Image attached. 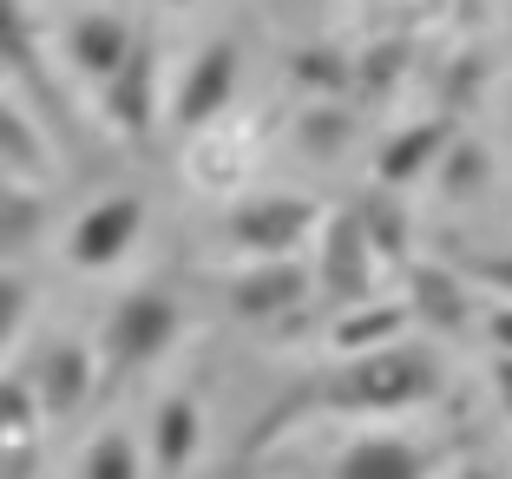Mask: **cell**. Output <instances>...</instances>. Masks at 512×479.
<instances>
[{
	"mask_svg": "<svg viewBox=\"0 0 512 479\" xmlns=\"http://www.w3.org/2000/svg\"><path fill=\"white\" fill-rule=\"evenodd\" d=\"M191 434H197V420H191V407H165V420H158V460L165 466H184V453H191Z\"/></svg>",
	"mask_w": 512,
	"mask_h": 479,
	"instance_id": "cell-7",
	"label": "cell"
},
{
	"mask_svg": "<svg viewBox=\"0 0 512 479\" xmlns=\"http://www.w3.org/2000/svg\"><path fill=\"white\" fill-rule=\"evenodd\" d=\"M342 479H414V460H407L394 440H368V447L348 453Z\"/></svg>",
	"mask_w": 512,
	"mask_h": 479,
	"instance_id": "cell-6",
	"label": "cell"
},
{
	"mask_svg": "<svg viewBox=\"0 0 512 479\" xmlns=\"http://www.w3.org/2000/svg\"><path fill=\"white\" fill-rule=\"evenodd\" d=\"M14 322H20V283H0V348H7Z\"/></svg>",
	"mask_w": 512,
	"mask_h": 479,
	"instance_id": "cell-10",
	"label": "cell"
},
{
	"mask_svg": "<svg viewBox=\"0 0 512 479\" xmlns=\"http://www.w3.org/2000/svg\"><path fill=\"white\" fill-rule=\"evenodd\" d=\"M106 99H112V112H119L125 125H145V105H151V53L145 46L125 53V66L106 79Z\"/></svg>",
	"mask_w": 512,
	"mask_h": 479,
	"instance_id": "cell-5",
	"label": "cell"
},
{
	"mask_svg": "<svg viewBox=\"0 0 512 479\" xmlns=\"http://www.w3.org/2000/svg\"><path fill=\"white\" fill-rule=\"evenodd\" d=\"M171 335V302H151V296H132L119 309V322H112V361H145L151 348Z\"/></svg>",
	"mask_w": 512,
	"mask_h": 479,
	"instance_id": "cell-1",
	"label": "cell"
},
{
	"mask_svg": "<svg viewBox=\"0 0 512 479\" xmlns=\"http://www.w3.org/2000/svg\"><path fill=\"white\" fill-rule=\"evenodd\" d=\"M73 53H79V66H86V73L112 79L125 66V53H132V33H125V20H112V14L79 20V27H73Z\"/></svg>",
	"mask_w": 512,
	"mask_h": 479,
	"instance_id": "cell-4",
	"label": "cell"
},
{
	"mask_svg": "<svg viewBox=\"0 0 512 479\" xmlns=\"http://www.w3.org/2000/svg\"><path fill=\"white\" fill-rule=\"evenodd\" d=\"M230 73H237V53H230V46H211V53H204V60L191 66V79H184V105H178V119H184V125L211 119L217 105H224V92H230Z\"/></svg>",
	"mask_w": 512,
	"mask_h": 479,
	"instance_id": "cell-3",
	"label": "cell"
},
{
	"mask_svg": "<svg viewBox=\"0 0 512 479\" xmlns=\"http://www.w3.org/2000/svg\"><path fill=\"white\" fill-rule=\"evenodd\" d=\"M171 7H184V0H171Z\"/></svg>",
	"mask_w": 512,
	"mask_h": 479,
	"instance_id": "cell-13",
	"label": "cell"
},
{
	"mask_svg": "<svg viewBox=\"0 0 512 479\" xmlns=\"http://www.w3.org/2000/svg\"><path fill=\"white\" fill-rule=\"evenodd\" d=\"M499 283H512V263H499Z\"/></svg>",
	"mask_w": 512,
	"mask_h": 479,
	"instance_id": "cell-12",
	"label": "cell"
},
{
	"mask_svg": "<svg viewBox=\"0 0 512 479\" xmlns=\"http://www.w3.org/2000/svg\"><path fill=\"white\" fill-rule=\"evenodd\" d=\"M132 224H138V204H132V197H112V204H99L86 224H79L73 256H79V263H112V256L132 243Z\"/></svg>",
	"mask_w": 512,
	"mask_h": 479,
	"instance_id": "cell-2",
	"label": "cell"
},
{
	"mask_svg": "<svg viewBox=\"0 0 512 479\" xmlns=\"http://www.w3.org/2000/svg\"><path fill=\"white\" fill-rule=\"evenodd\" d=\"M473 479H486V473H473Z\"/></svg>",
	"mask_w": 512,
	"mask_h": 479,
	"instance_id": "cell-14",
	"label": "cell"
},
{
	"mask_svg": "<svg viewBox=\"0 0 512 479\" xmlns=\"http://www.w3.org/2000/svg\"><path fill=\"white\" fill-rule=\"evenodd\" d=\"M499 388H506V407H512V361H506V368H499Z\"/></svg>",
	"mask_w": 512,
	"mask_h": 479,
	"instance_id": "cell-11",
	"label": "cell"
},
{
	"mask_svg": "<svg viewBox=\"0 0 512 479\" xmlns=\"http://www.w3.org/2000/svg\"><path fill=\"white\" fill-rule=\"evenodd\" d=\"M132 473H138V460L125 440H106V447L92 453V479H132Z\"/></svg>",
	"mask_w": 512,
	"mask_h": 479,
	"instance_id": "cell-9",
	"label": "cell"
},
{
	"mask_svg": "<svg viewBox=\"0 0 512 479\" xmlns=\"http://www.w3.org/2000/svg\"><path fill=\"white\" fill-rule=\"evenodd\" d=\"M0 60H7V66L33 60V33H27V20H20L14 0H0Z\"/></svg>",
	"mask_w": 512,
	"mask_h": 479,
	"instance_id": "cell-8",
	"label": "cell"
}]
</instances>
